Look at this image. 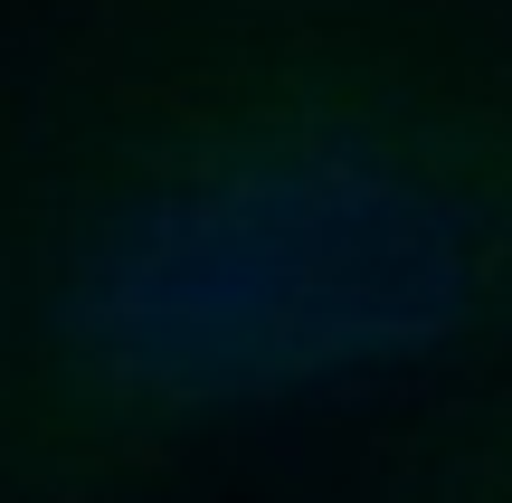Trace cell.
<instances>
[{"label":"cell","instance_id":"cell-1","mask_svg":"<svg viewBox=\"0 0 512 503\" xmlns=\"http://www.w3.org/2000/svg\"><path fill=\"white\" fill-rule=\"evenodd\" d=\"M512 390V0H0V503L285 494Z\"/></svg>","mask_w":512,"mask_h":503},{"label":"cell","instance_id":"cell-2","mask_svg":"<svg viewBox=\"0 0 512 503\" xmlns=\"http://www.w3.org/2000/svg\"><path fill=\"white\" fill-rule=\"evenodd\" d=\"M266 503H512V390L389 418Z\"/></svg>","mask_w":512,"mask_h":503}]
</instances>
